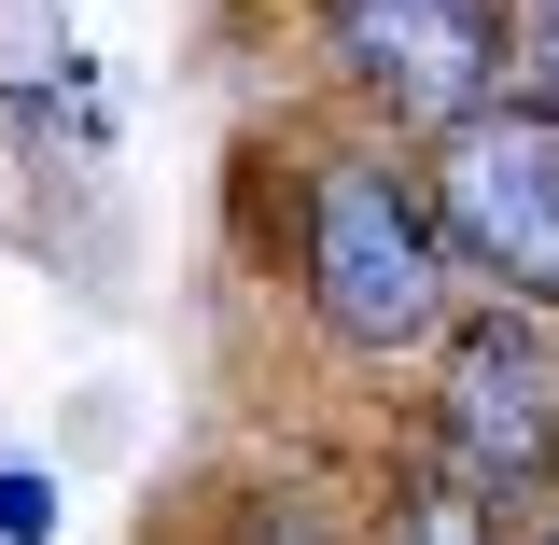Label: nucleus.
<instances>
[{"label": "nucleus", "instance_id": "f03ea898", "mask_svg": "<svg viewBox=\"0 0 559 545\" xmlns=\"http://www.w3.org/2000/svg\"><path fill=\"white\" fill-rule=\"evenodd\" d=\"M433 448H448V489H476L489 518L559 489V336H546V308H489V322L448 336Z\"/></svg>", "mask_w": 559, "mask_h": 545}, {"label": "nucleus", "instance_id": "423d86ee", "mask_svg": "<svg viewBox=\"0 0 559 545\" xmlns=\"http://www.w3.org/2000/svg\"><path fill=\"white\" fill-rule=\"evenodd\" d=\"M546 545H559V532H546Z\"/></svg>", "mask_w": 559, "mask_h": 545}, {"label": "nucleus", "instance_id": "7ed1b4c3", "mask_svg": "<svg viewBox=\"0 0 559 545\" xmlns=\"http://www.w3.org/2000/svg\"><path fill=\"white\" fill-rule=\"evenodd\" d=\"M433 224L518 308H559V112L546 98H476L433 127Z\"/></svg>", "mask_w": 559, "mask_h": 545}, {"label": "nucleus", "instance_id": "39448f33", "mask_svg": "<svg viewBox=\"0 0 559 545\" xmlns=\"http://www.w3.org/2000/svg\"><path fill=\"white\" fill-rule=\"evenodd\" d=\"M532 98L559 112V0H532Z\"/></svg>", "mask_w": 559, "mask_h": 545}, {"label": "nucleus", "instance_id": "20e7f679", "mask_svg": "<svg viewBox=\"0 0 559 545\" xmlns=\"http://www.w3.org/2000/svg\"><path fill=\"white\" fill-rule=\"evenodd\" d=\"M322 43L364 98L448 127L503 84V0H322Z\"/></svg>", "mask_w": 559, "mask_h": 545}, {"label": "nucleus", "instance_id": "f257e3e1", "mask_svg": "<svg viewBox=\"0 0 559 545\" xmlns=\"http://www.w3.org/2000/svg\"><path fill=\"white\" fill-rule=\"evenodd\" d=\"M308 308L336 322L349 349H419L448 322V224H433V182L378 168V154H336L308 182Z\"/></svg>", "mask_w": 559, "mask_h": 545}]
</instances>
